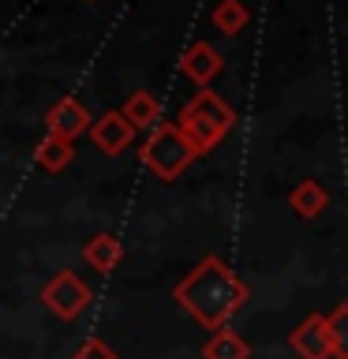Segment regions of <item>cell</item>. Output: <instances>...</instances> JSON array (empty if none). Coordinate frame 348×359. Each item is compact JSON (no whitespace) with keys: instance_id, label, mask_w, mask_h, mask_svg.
Returning a JSON list of instances; mask_svg holds the SVG:
<instances>
[{"instance_id":"9","label":"cell","mask_w":348,"mask_h":359,"mask_svg":"<svg viewBox=\"0 0 348 359\" xmlns=\"http://www.w3.org/2000/svg\"><path fill=\"white\" fill-rule=\"evenodd\" d=\"M83 258H86L90 269H98V273H112V269L120 266V258H123V243L109 232H98L94 240H86Z\"/></svg>"},{"instance_id":"16","label":"cell","mask_w":348,"mask_h":359,"mask_svg":"<svg viewBox=\"0 0 348 359\" xmlns=\"http://www.w3.org/2000/svg\"><path fill=\"white\" fill-rule=\"evenodd\" d=\"M72 359H116V352H112V348L101 341V337H86V341L75 348Z\"/></svg>"},{"instance_id":"7","label":"cell","mask_w":348,"mask_h":359,"mask_svg":"<svg viewBox=\"0 0 348 359\" xmlns=\"http://www.w3.org/2000/svg\"><path fill=\"white\" fill-rule=\"evenodd\" d=\"M45 128H49V135H60V139L72 142L75 135H83L90 128V112L79 105L75 97H60L49 112H45Z\"/></svg>"},{"instance_id":"3","label":"cell","mask_w":348,"mask_h":359,"mask_svg":"<svg viewBox=\"0 0 348 359\" xmlns=\"http://www.w3.org/2000/svg\"><path fill=\"white\" fill-rule=\"evenodd\" d=\"M139 157L157 180H176L199 154H195V146L187 142V135L180 131V123H161V128L150 131V139L142 142Z\"/></svg>"},{"instance_id":"5","label":"cell","mask_w":348,"mask_h":359,"mask_svg":"<svg viewBox=\"0 0 348 359\" xmlns=\"http://www.w3.org/2000/svg\"><path fill=\"white\" fill-rule=\"evenodd\" d=\"M288 348L300 359H333L330 318H322V314H307V318L288 333Z\"/></svg>"},{"instance_id":"12","label":"cell","mask_w":348,"mask_h":359,"mask_svg":"<svg viewBox=\"0 0 348 359\" xmlns=\"http://www.w3.org/2000/svg\"><path fill=\"white\" fill-rule=\"evenodd\" d=\"M288 206H292V213H296V217H303V221L319 217V213L326 210V187L319 184V180H303L300 187H292Z\"/></svg>"},{"instance_id":"10","label":"cell","mask_w":348,"mask_h":359,"mask_svg":"<svg viewBox=\"0 0 348 359\" xmlns=\"http://www.w3.org/2000/svg\"><path fill=\"white\" fill-rule=\"evenodd\" d=\"M123 116H128L135 128H146V131H157L161 128V101H157L150 90H135L123 105Z\"/></svg>"},{"instance_id":"4","label":"cell","mask_w":348,"mask_h":359,"mask_svg":"<svg viewBox=\"0 0 348 359\" xmlns=\"http://www.w3.org/2000/svg\"><path fill=\"white\" fill-rule=\"evenodd\" d=\"M41 303H45V311L56 314L60 322H72V318H79V314L86 311L90 288L72 273V269H64V273H56L49 285L41 288Z\"/></svg>"},{"instance_id":"2","label":"cell","mask_w":348,"mask_h":359,"mask_svg":"<svg viewBox=\"0 0 348 359\" xmlns=\"http://www.w3.org/2000/svg\"><path fill=\"white\" fill-rule=\"evenodd\" d=\"M232 123H236V112L225 105L213 90H199V94L187 101V109L180 112V131L187 135V142L195 146V154H210L213 146L229 135Z\"/></svg>"},{"instance_id":"15","label":"cell","mask_w":348,"mask_h":359,"mask_svg":"<svg viewBox=\"0 0 348 359\" xmlns=\"http://www.w3.org/2000/svg\"><path fill=\"white\" fill-rule=\"evenodd\" d=\"M330 341H333V359H348V303H341L330 314Z\"/></svg>"},{"instance_id":"1","label":"cell","mask_w":348,"mask_h":359,"mask_svg":"<svg viewBox=\"0 0 348 359\" xmlns=\"http://www.w3.org/2000/svg\"><path fill=\"white\" fill-rule=\"evenodd\" d=\"M173 299L202 325V330L218 333V330H225V322L251 299V288H247L218 255H210L176 285Z\"/></svg>"},{"instance_id":"13","label":"cell","mask_w":348,"mask_h":359,"mask_svg":"<svg viewBox=\"0 0 348 359\" xmlns=\"http://www.w3.org/2000/svg\"><path fill=\"white\" fill-rule=\"evenodd\" d=\"M34 157H38V165L45 168V172H60V168L72 165V142L60 139V135H45V139L38 142V150H34Z\"/></svg>"},{"instance_id":"14","label":"cell","mask_w":348,"mask_h":359,"mask_svg":"<svg viewBox=\"0 0 348 359\" xmlns=\"http://www.w3.org/2000/svg\"><path fill=\"white\" fill-rule=\"evenodd\" d=\"M210 19L221 34H240L247 22H251V11H247L243 0H218V8H213Z\"/></svg>"},{"instance_id":"11","label":"cell","mask_w":348,"mask_h":359,"mask_svg":"<svg viewBox=\"0 0 348 359\" xmlns=\"http://www.w3.org/2000/svg\"><path fill=\"white\" fill-rule=\"evenodd\" d=\"M202 359H251V344H247L236 330L225 325V330H218L206 344H202Z\"/></svg>"},{"instance_id":"6","label":"cell","mask_w":348,"mask_h":359,"mask_svg":"<svg viewBox=\"0 0 348 359\" xmlns=\"http://www.w3.org/2000/svg\"><path fill=\"white\" fill-rule=\"evenodd\" d=\"M135 123L123 116V112H105V116H98L94 120V128H90V139H94V146L101 154H109V157H116V154H123L131 146V139H135Z\"/></svg>"},{"instance_id":"8","label":"cell","mask_w":348,"mask_h":359,"mask_svg":"<svg viewBox=\"0 0 348 359\" xmlns=\"http://www.w3.org/2000/svg\"><path fill=\"white\" fill-rule=\"evenodd\" d=\"M221 53L213 49L210 41H195V45H187V53L180 56V72H184L191 83H199V86H210V79H218L221 72Z\"/></svg>"}]
</instances>
